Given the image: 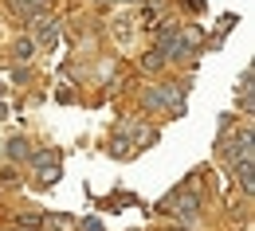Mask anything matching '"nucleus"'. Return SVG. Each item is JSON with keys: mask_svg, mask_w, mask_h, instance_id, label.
<instances>
[{"mask_svg": "<svg viewBox=\"0 0 255 231\" xmlns=\"http://www.w3.org/2000/svg\"><path fill=\"white\" fill-rule=\"evenodd\" d=\"M196 208H200V200L192 196V192H185V196L177 200V216H181V220H192V216H196Z\"/></svg>", "mask_w": 255, "mask_h": 231, "instance_id": "1", "label": "nucleus"}, {"mask_svg": "<svg viewBox=\"0 0 255 231\" xmlns=\"http://www.w3.org/2000/svg\"><path fill=\"white\" fill-rule=\"evenodd\" d=\"M39 43H47V47L55 43V24L51 20H39Z\"/></svg>", "mask_w": 255, "mask_h": 231, "instance_id": "2", "label": "nucleus"}, {"mask_svg": "<svg viewBox=\"0 0 255 231\" xmlns=\"http://www.w3.org/2000/svg\"><path fill=\"white\" fill-rule=\"evenodd\" d=\"M39 180H43V184H55V180H59V165L43 168V172H39Z\"/></svg>", "mask_w": 255, "mask_h": 231, "instance_id": "3", "label": "nucleus"}, {"mask_svg": "<svg viewBox=\"0 0 255 231\" xmlns=\"http://www.w3.org/2000/svg\"><path fill=\"white\" fill-rule=\"evenodd\" d=\"M8 153H12V157H28V141H12Z\"/></svg>", "mask_w": 255, "mask_h": 231, "instance_id": "4", "label": "nucleus"}, {"mask_svg": "<svg viewBox=\"0 0 255 231\" xmlns=\"http://www.w3.org/2000/svg\"><path fill=\"white\" fill-rule=\"evenodd\" d=\"M28 51H32V39H20L16 43V59H28Z\"/></svg>", "mask_w": 255, "mask_h": 231, "instance_id": "5", "label": "nucleus"}, {"mask_svg": "<svg viewBox=\"0 0 255 231\" xmlns=\"http://www.w3.org/2000/svg\"><path fill=\"white\" fill-rule=\"evenodd\" d=\"M83 231H102V224H98V220H87V224H83Z\"/></svg>", "mask_w": 255, "mask_h": 231, "instance_id": "6", "label": "nucleus"}]
</instances>
